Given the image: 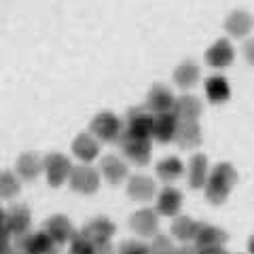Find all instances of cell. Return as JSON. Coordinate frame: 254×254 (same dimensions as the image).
<instances>
[{"mask_svg":"<svg viewBox=\"0 0 254 254\" xmlns=\"http://www.w3.org/2000/svg\"><path fill=\"white\" fill-rule=\"evenodd\" d=\"M235 182H237V170L231 163L214 165V168L210 170L208 182H205V187H203L208 201L214 203V205L225 203L229 193H231V189L235 187Z\"/></svg>","mask_w":254,"mask_h":254,"instance_id":"1","label":"cell"},{"mask_svg":"<svg viewBox=\"0 0 254 254\" xmlns=\"http://www.w3.org/2000/svg\"><path fill=\"white\" fill-rule=\"evenodd\" d=\"M89 131H91L100 142L117 144L119 138H121L123 131H125V123H123L115 113H108V110H104V113H98V115L91 119Z\"/></svg>","mask_w":254,"mask_h":254,"instance_id":"2","label":"cell"},{"mask_svg":"<svg viewBox=\"0 0 254 254\" xmlns=\"http://www.w3.org/2000/svg\"><path fill=\"white\" fill-rule=\"evenodd\" d=\"M15 248L23 254H60V244L53 242L45 231L15 237Z\"/></svg>","mask_w":254,"mask_h":254,"instance_id":"3","label":"cell"},{"mask_svg":"<svg viewBox=\"0 0 254 254\" xmlns=\"http://www.w3.org/2000/svg\"><path fill=\"white\" fill-rule=\"evenodd\" d=\"M43 172L47 176V182L51 187H62L64 182H68L70 172H72V163L70 159L62 153H49L43 159Z\"/></svg>","mask_w":254,"mask_h":254,"instance_id":"4","label":"cell"},{"mask_svg":"<svg viewBox=\"0 0 254 254\" xmlns=\"http://www.w3.org/2000/svg\"><path fill=\"white\" fill-rule=\"evenodd\" d=\"M153 127H155V115L146 106H136L127 113L125 131L136 138H153Z\"/></svg>","mask_w":254,"mask_h":254,"instance_id":"5","label":"cell"},{"mask_svg":"<svg viewBox=\"0 0 254 254\" xmlns=\"http://www.w3.org/2000/svg\"><path fill=\"white\" fill-rule=\"evenodd\" d=\"M70 187L72 190L81 195H93L95 190L100 189V170L91 168L89 163H83V165H76L70 172Z\"/></svg>","mask_w":254,"mask_h":254,"instance_id":"6","label":"cell"},{"mask_svg":"<svg viewBox=\"0 0 254 254\" xmlns=\"http://www.w3.org/2000/svg\"><path fill=\"white\" fill-rule=\"evenodd\" d=\"M117 144H121L125 157L129 159L131 163L136 165H146L150 161V140L148 138H136V136H129L127 131H123V136L119 138Z\"/></svg>","mask_w":254,"mask_h":254,"instance_id":"7","label":"cell"},{"mask_svg":"<svg viewBox=\"0 0 254 254\" xmlns=\"http://www.w3.org/2000/svg\"><path fill=\"white\" fill-rule=\"evenodd\" d=\"M129 229L140 237H153L159 231V212L153 208H142L129 216Z\"/></svg>","mask_w":254,"mask_h":254,"instance_id":"8","label":"cell"},{"mask_svg":"<svg viewBox=\"0 0 254 254\" xmlns=\"http://www.w3.org/2000/svg\"><path fill=\"white\" fill-rule=\"evenodd\" d=\"M115 231H117V227H115L113 220L106 218V216H98V218H93V220L87 222L81 233H83L93 246H100V244H108L110 240H113Z\"/></svg>","mask_w":254,"mask_h":254,"instance_id":"9","label":"cell"},{"mask_svg":"<svg viewBox=\"0 0 254 254\" xmlns=\"http://www.w3.org/2000/svg\"><path fill=\"white\" fill-rule=\"evenodd\" d=\"M174 104H176V95L172 93L170 87L165 85H153L146 95V108L153 115H161V113H172Z\"/></svg>","mask_w":254,"mask_h":254,"instance_id":"10","label":"cell"},{"mask_svg":"<svg viewBox=\"0 0 254 254\" xmlns=\"http://www.w3.org/2000/svg\"><path fill=\"white\" fill-rule=\"evenodd\" d=\"M43 231L49 235L53 242H58L60 246L62 244H70V240L76 235L74 227H72V220H70L68 216H64V214H55V216L47 218Z\"/></svg>","mask_w":254,"mask_h":254,"instance_id":"11","label":"cell"},{"mask_svg":"<svg viewBox=\"0 0 254 254\" xmlns=\"http://www.w3.org/2000/svg\"><path fill=\"white\" fill-rule=\"evenodd\" d=\"M157 182L146 174H136L127 180V195L133 201H150L153 197H157Z\"/></svg>","mask_w":254,"mask_h":254,"instance_id":"12","label":"cell"},{"mask_svg":"<svg viewBox=\"0 0 254 254\" xmlns=\"http://www.w3.org/2000/svg\"><path fill=\"white\" fill-rule=\"evenodd\" d=\"M233 60H235V49L227 38H218V41L205 51V62H208V66L216 68V70L229 68L233 64Z\"/></svg>","mask_w":254,"mask_h":254,"instance_id":"13","label":"cell"},{"mask_svg":"<svg viewBox=\"0 0 254 254\" xmlns=\"http://www.w3.org/2000/svg\"><path fill=\"white\" fill-rule=\"evenodd\" d=\"M4 225L13 237H21V235L30 233L32 214L26 205H11V210L4 214Z\"/></svg>","mask_w":254,"mask_h":254,"instance_id":"14","label":"cell"},{"mask_svg":"<svg viewBox=\"0 0 254 254\" xmlns=\"http://www.w3.org/2000/svg\"><path fill=\"white\" fill-rule=\"evenodd\" d=\"M159 212V216H178L180 210H182V193L178 189H174V187H163L161 190L157 193V208Z\"/></svg>","mask_w":254,"mask_h":254,"instance_id":"15","label":"cell"},{"mask_svg":"<svg viewBox=\"0 0 254 254\" xmlns=\"http://www.w3.org/2000/svg\"><path fill=\"white\" fill-rule=\"evenodd\" d=\"M100 174L108 185H121V182L129 176V170H127V163L123 161L121 157L117 155H106L102 157V163H100Z\"/></svg>","mask_w":254,"mask_h":254,"instance_id":"16","label":"cell"},{"mask_svg":"<svg viewBox=\"0 0 254 254\" xmlns=\"http://www.w3.org/2000/svg\"><path fill=\"white\" fill-rule=\"evenodd\" d=\"M72 153H74V157L78 159V161L91 163L93 159L100 157V140L95 138L91 131L78 133V136L74 138V142H72Z\"/></svg>","mask_w":254,"mask_h":254,"instance_id":"17","label":"cell"},{"mask_svg":"<svg viewBox=\"0 0 254 254\" xmlns=\"http://www.w3.org/2000/svg\"><path fill=\"white\" fill-rule=\"evenodd\" d=\"M201 110H203L201 100L190 93H185L180 98H176V104H174L172 113L178 117V121H199Z\"/></svg>","mask_w":254,"mask_h":254,"instance_id":"18","label":"cell"},{"mask_svg":"<svg viewBox=\"0 0 254 254\" xmlns=\"http://www.w3.org/2000/svg\"><path fill=\"white\" fill-rule=\"evenodd\" d=\"M43 172V159L38 153H21L15 163V174L21 180H36Z\"/></svg>","mask_w":254,"mask_h":254,"instance_id":"19","label":"cell"},{"mask_svg":"<svg viewBox=\"0 0 254 254\" xmlns=\"http://www.w3.org/2000/svg\"><path fill=\"white\" fill-rule=\"evenodd\" d=\"M176 127H178V117L174 113H161L155 115V127H153V138L161 144H168L176 138Z\"/></svg>","mask_w":254,"mask_h":254,"instance_id":"20","label":"cell"},{"mask_svg":"<svg viewBox=\"0 0 254 254\" xmlns=\"http://www.w3.org/2000/svg\"><path fill=\"white\" fill-rule=\"evenodd\" d=\"M195 248L201 250V248H214V246H222L227 242V233L222 229L208 225V222H199V229L195 233Z\"/></svg>","mask_w":254,"mask_h":254,"instance_id":"21","label":"cell"},{"mask_svg":"<svg viewBox=\"0 0 254 254\" xmlns=\"http://www.w3.org/2000/svg\"><path fill=\"white\" fill-rule=\"evenodd\" d=\"M180 148H195L201 144V127L197 121H178L176 138Z\"/></svg>","mask_w":254,"mask_h":254,"instance_id":"22","label":"cell"},{"mask_svg":"<svg viewBox=\"0 0 254 254\" xmlns=\"http://www.w3.org/2000/svg\"><path fill=\"white\" fill-rule=\"evenodd\" d=\"M189 185L193 189H203L205 182H208V176H210V165H208V157L197 153L190 157L189 161Z\"/></svg>","mask_w":254,"mask_h":254,"instance_id":"23","label":"cell"},{"mask_svg":"<svg viewBox=\"0 0 254 254\" xmlns=\"http://www.w3.org/2000/svg\"><path fill=\"white\" fill-rule=\"evenodd\" d=\"M205 95H208V100L212 104H222V102H227L231 98V85H229L225 76L214 74L205 81Z\"/></svg>","mask_w":254,"mask_h":254,"instance_id":"24","label":"cell"},{"mask_svg":"<svg viewBox=\"0 0 254 254\" xmlns=\"http://www.w3.org/2000/svg\"><path fill=\"white\" fill-rule=\"evenodd\" d=\"M225 30L231 34L233 38H244L250 34L252 30V15L246 11H233L225 21Z\"/></svg>","mask_w":254,"mask_h":254,"instance_id":"25","label":"cell"},{"mask_svg":"<svg viewBox=\"0 0 254 254\" xmlns=\"http://www.w3.org/2000/svg\"><path fill=\"white\" fill-rule=\"evenodd\" d=\"M199 66H197L195 62H182L180 66L174 70V81H176V85L180 87V89H190V87H195L197 83H199Z\"/></svg>","mask_w":254,"mask_h":254,"instance_id":"26","label":"cell"},{"mask_svg":"<svg viewBox=\"0 0 254 254\" xmlns=\"http://www.w3.org/2000/svg\"><path fill=\"white\" fill-rule=\"evenodd\" d=\"M182 174H185V163L180 161L178 157H165L161 161L157 163V176L161 178L163 182H176L178 178H182Z\"/></svg>","mask_w":254,"mask_h":254,"instance_id":"27","label":"cell"},{"mask_svg":"<svg viewBox=\"0 0 254 254\" xmlns=\"http://www.w3.org/2000/svg\"><path fill=\"white\" fill-rule=\"evenodd\" d=\"M199 229V222L193 220L190 216H174V222H172V235L176 237L180 242H193L195 240V233Z\"/></svg>","mask_w":254,"mask_h":254,"instance_id":"28","label":"cell"},{"mask_svg":"<svg viewBox=\"0 0 254 254\" xmlns=\"http://www.w3.org/2000/svg\"><path fill=\"white\" fill-rule=\"evenodd\" d=\"M21 190V178L11 170L0 172V199H13Z\"/></svg>","mask_w":254,"mask_h":254,"instance_id":"29","label":"cell"},{"mask_svg":"<svg viewBox=\"0 0 254 254\" xmlns=\"http://www.w3.org/2000/svg\"><path fill=\"white\" fill-rule=\"evenodd\" d=\"M148 246V254H174L176 248H174V242L170 240L168 235H153L150 242L146 244Z\"/></svg>","mask_w":254,"mask_h":254,"instance_id":"30","label":"cell"},{"mask_svg":"<svg viewBox=\"0 0 254 254\" xmlns=\"http://www.w3.org/2000/svg\"><path fill=\"white\" fill-rule=\"evenodd\" d=\"M95 246L87 240V237L83 233H76L72 240H70V250L68 254H93Z\"/></svg>","mask_w":254,"mask_h":254,"instance_id":"31","label":"cell"},{"mask_svg":"<svg viewBox=\"0 0 254 254\" xmlns=\"http://www.w3.org/2000/svg\"><path fill=\"white\" fill-rule=\"evenodd\" d=\"M119 254H148V246L144 242L125 240L121 246H119Z\"/></svg>","mask_w":254,"mask_h":254,"instance_id":"32","label":"cell"},{"mask_svg":"<svg viewBox=\"0 0 254 254\" xmlns=\"http://www.w3.org/2000/svg\"><path fill=\"white\" fill-rule=\"evenodd\" d=\"M244 55H246V60H248V64H252V66H254V38L246 43V47H244Z\"/></svg>","mask_w":254,"mask_h":254,"instance_id":"33","label":"cell"},{"mask_svg":"<svg viewBox=\"0 0 254 254\" xmlns=\"http://www.w3.org/2000/svg\"><path fill=\"white\" fill-rule=\"evenodd\" d=\"M93 254H117L115 252V248H113V244H100V246H95V250H93Z\"/></svg>","mask_w":254,"mask_h":254,"instance_id":"34","label":"cell"},{"mask_svg":"<svg viewBox=\"0 0 254 254\" xmlns=\"http://www.w3.org/2000/svg\"><path fill=\"white\" fill-rule=\"evenodd\" d=\"M199 254H229L222 246H214V248H201Z\"/></svg>","mask_w":254,"mask_h":254,"instance_id":"35","label":"cell"},{"mask_svg":"<svg viewBox=\"0 0 254 254\" xmlns=\"http://www.w3.org/2000/svg\"><path fill=\"white\" fill-rule=\"evenodd\" d=\"M174 254H199V250H197V248H190V246H182V248H178Z\"/></svg>","mask_w":254,"mask_h":254,"instance_id":"36","label":"cell"},{"mask_svg":"<svg viewBox=\"0 0 254 254\" xmlns=\"http://www.w3.org/2000/svg\"><path fill=\"white\" fill-rule=\"evenodd\" d=\"M248 252H250V254H254V235L248 240Z\"/></svg>","mask_w":254,"mask_h":254,"instance_id":"37","label":"cell"},{"mask_svg":"<svg viewBox=\"0 0 254 254\" xmlns=\"http://www.w3.org/2000/svg\"><path fill=\"white\" fill-rule=\"evenodd\" d=\"M2 229H4V212L0 210V231H2Z\"/></svg>","mask_w":254,"mask_h":254,"instance_id":"38","label":"cell"}]
</instances>
